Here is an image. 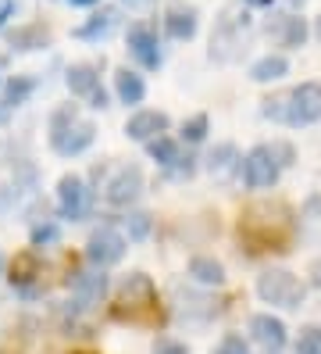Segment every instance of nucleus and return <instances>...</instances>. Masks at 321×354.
<instances>
[{
    "label": "nucleus",
    "instance_id": "obj_41",
    "mask_svg": "<svg viewBox=\"0 0 321 354\" xmlns=\"http://www.w3.org/2000/svg\"><path fill=\"white\" fill-rule=\"evenodd\" d=\"M121 4H143V0H121Z\"/></svg>",
    "mask_w": 321,
    "mask_h": 354
},
{
    "label": "nucleus",
    "instance_id": "obj_3",
    "mask_svg": "<svg viewBox=\"0 0 321 354\" xmlns=\"http://www.w3.org/2000/svg\"><path fill=\"white\" fill-rule=\"evenodd\" d=\"M246 39H250V11H243V4H228L211 32V57L222 61V65H232V61L243 57Z\"/></svg>",
    "mask_w": 321,
    "mask_h": 354
},
{
    "label": "nucleus",
    "instance_id": "obj_22",
    "mask_svg": "<svg viewBox=\"0 0 321 354\" xmlns=\"http://www.w3.org/2000/svg\"><path fill=\"white\" fill-rule=\"evenodd\" d=\"M39 276V258L32 254V251H21V254H14V261H11V286H18L21 294H29V283Z\"/></svg>",
    "mask_w": 321,
    "mask_h": 354
},
{
    "label": "nucleus",
    "instance_id": "obj_15",
    "mask_svg": "<svg viewBox=\"0 0 321 354\" xmlns=\"http://www.w3.org/2000/svg\"><path fill=\"white\" fill-rule=\"evenodd\" d=\"M200 29V15L197 8H186V4H175L164 11V32L171 39H179V44H186V39H193Z\"/></svg>",
    "mask_w": 321,
    "mask_h": 354
},
{
    "label": "nucleus",
    "instance_id": "obj_36",
    "mask_svg": "<svg viewBox=\"0 0 321 354\" xmlns=\"http://www.w3.org/2000/svg\"><path fill=\"white\" fill-rule=\"evenodd\" d=\"M72 8H93V4H100V0H68Z\"/></svg>",
    "mask_w": 321,
    "mask_h": 354
},
{
    "label": "nucleus",
    "instance_id": "obj_2",
    "mask_svg": "<svg viewBox=\"0 0 321 354\" xmlns=\"http://www.w3.org/2000/svg\"><path fill=\"white\" fill-rule=\"evenodd\" d=\"M111 315L118 322H128V326H161L164 311H161V301H157L154 279L143 276V272L128 276L118 290V301L111 304Z\"/></svg>",
    "mask_w": 321,
    "mask_h": 354
},
{
    "label": "nucleus",
    "instance_id": "obj_39",
    "mask_svg": "<svg viewBox=\"0 0 321 354\" xmlns=\"http://www.w3.org/2000/svg\"><path fill=\"white\" fill-rule=\"evenodd\" d=\"M8 111H11V108H8V104H0V122H4V118H8Z\"/></svg>",
    "mask_w": 321,
    "mask_h": 354
},
{
    "label": "nucleus",
    "instance_id": "obj_7",
    "mask_svg": "<svg viewBox=\"0 0 321 354\" xmlns=\"http://www.w3.org/2000/svg\"><path fill=\"white\" fill-rule=\"evenodd\" d=\"M321 118V86L318 82H304L286 93V126H311Z\"/></svg>",
    "mask_w": 321,
    "mask_h": 354
},
{
    "label": "nucleus",
    "instance_id": "obj_16",
    "mask_svg": "<svg viewBox=\"0 0 321 354\" xmlns=\"http://www.w3.org/2000/svg\"><path fill=\"white\" fill-rule=\"evenodd\" d=\"M8 47H11V50H18V54H32V50L50 47V26H43V22H29V26L11 29Z\"/></svg>",
    "mask_w": 321,
    "mask_h": 354
},
{
    "label": "nucleus",
    "instance_id": "obj_17",
    "mask_svg": "<svg viewBox=\"0 0 321 354\" xmlns=\"http://www.w3.org/2000/svg\"><path fill=\"white\" fill-rule=\"evenodd\" d=\"M268 32H275V39H278V47H286V50H296V47H304L307 44V22L300 15H282L275 22V29L268 26Z\"/></svg>",
    "mask_w": 321,
    "mask_h": 354
},
{
    "label": "nucleus",
    "instance_id": "obj_11",
    "mask_svg": "<svg viewBox=\"0 0 321 354\" xmlns=\"http://www.w3.org/2000/svg\"><path fill=\"white\" fill-rule=\"evenodd\" d=\"M143 194V172L136 169V165H125V169L115 172V179L107 183V204H115V207H128V204H136Z\"/></svg>",
    "mask_w": 321,
    "mask_h": 354
},
{
    "label": "nucleus",
    "instance_id": "obj_33",
    "mask_svg": "<svg viewBox=\"0 0 321 354\" xmlns=\"http://www.w3.org/2000/svg\"><path fill=\"white\" fill-rule=\"evenodd\" d=\"M57 240V225H36L32 229V243L39 247V243H54Z\"/></svg>",
    "mask_w": 321,
    "mask_h": 354
},
{
    "label": "nucleus",
    "instance_id": "obj_38",
    "mask_svg": "<svg viewBox=\"0 0 321 354\" xmlns=\"http://www.w3.org/2000/svg\"><path fill=\"white\" fill-rule=\"evenodd\" d=\"M11 11H14V4H4V8H0V26L8 22V15H11Z\"/></svg>",
    "mask_w": 321,
    "mask_h": 354
},
{
    "label": "nucleus",
    "instance_id": "obj_23",
    "mask_svg": "<svg viewBox=\"0 0 321 354\" xmlns=\"http://www.w3.org/2000/svg\"><path fill=\"white\" fill-rule=\"evenodd\" d=\"M289 72V61L282 54H264L261 61H253V68H250V79L253 82H278Z\"/></svg>",
    "mask_w": 321,
    "mask_h": 354
},
{
    "label": "nucleus",
    "instance_id": "obj_20",
    "mask_svg": "<svg viewBox=\"0 0 321 354\" xmlns=\"http://www.w3.org/2000/svg\"><path fill=\"white\" fill-rule=\"evenodd\" d=\"M115 93H118L121 104H143L146 82H143V75L133 72V68H118V72H115Z\"/></svg>",
    "mask_w": 321,
    "mask_h": 354
},
{
    "label": "nucleus",
    "instance_id": "obj_37",
    "mask_svg": "<svg viewBox=\"0 0 321 354\" xmlns=\"http://www.w3.org/2000/svg\"><path fill=\"white\" fill-rule=\"evenodd\" d=\"M243 4H250V8H271L275 0H243Z\"/></svg>",
    "mask_w": 321,
    "mask_h": 354
},
{
    "label": "nucleus",
    "instance_id": "obj_5",
    "mask_svg": "<svg viewBox=\"0 0 321 354\" xmlns=\"http://www.w3.org/2000/svg\"><path fill=\"white\" fill-rule=\"evenodd\" d=\"M257 297L271 308L296 311V308H304L307 290L293 272H286V268H268V272H261V279H257Z\"/></svg>",
    "mask_w": 321,
    "mask_h": 354
},
{
    "label": "nucleus",
    "instance_id": "obj_43",
    "mask_svg": "<svg viewBox=\"0 0 321 354\" xmlns=\"http://www.w3.org/2000/svg\"><path fill=\"white\" fill-rule=\"evenodd\" d=\"M289 4H304V0H289Z\"/></svg>",
    "mask_w": 321,
    "mask_h": 354
},
{
    "label": "nucleus",
    "instance_id": "obj_35",
    "mask_svg": "<svg viewBox=\"0 0 321 354\" xmlns=\"http://www.w3.org/2000/svg\"><path fill=\"white\" fill-rule=\"evenodd\" d=\"M90 100H93V108H97V111L107 108V93H104V86H97V90L90 93Z\"/></svg>",
    "mask_w": 321,
    "mask_h": 354
},
{
    "label": "nucleus",
    "instance_id": "obj_27",
    "mask_svg": "<svg viewBox=\"0 0 321 354\" xmlns=\"http://www.w3.org/2000/svg\"><path fill=\"white\" fill-rule=\"evenodd\" d=\"M32 90H36V79L32 75H14L8 82V90H4V104H8V108H18V104H26L32 97Z\"/></svg>",
    "mask_w": 321,
    "mask_h": 354
},
{
    "label": "nucleus",
    "instance_id": "obj_12",
    "mask_svg": "<svg viewBox=\"0 0 321 354\" xmlns=\"http://www.w3.org/2000/svg\"><path fill=\"white\" fill-rule=\"evenodd\" d=\"M168 126H171V118L164 111H136L125 122V136L136 140V143H150L154 136H164Z\"/></svg>",
    "mask_w": 321,
    "mask_h": 354
},
{
    "label": "nucleus",
    "instance_id": "obj_21",
    "mask_svg": "<svg viewBox=\"0 0 321 354\" xmlns=\"http://www.w3.org/2000/svg\"><path fill=\"white\" fill-rule=\"evenodd\" d=\"M207 169H211L214 179H228L235 169H243V158H240V151H235L232 143H222V147H214V151H211Z\"/></svg>",
    "mask_w": 321,
    "mask_h": 354
},
{
    "label": "nucleus",
    "instance_id": "obj_19",
    "mask_svg": "<svg viewBox=\"0 0 321 354\" xmlns=\"http://www.w3.org/2000/svg\"><path fill=\"white\" fill-rule=\"evenodd\" d=\"M97 72H100L97 65H90V61H79V65L68 68L64 82H68V90H72L75 97H90V93L100 86V75H97Z\"/></svg>",
    "mask_w": 321,
    "mask_h": 354
},
{
    "label": "nucleus",
    "instance_id": "obj_1",
    "mask_svg": "<svg viewBox=\"0 0 321 354\" xmlns=\"http://www.w3.org/2000/svg\"><path fill=\"white\" fill-rule=\"evenodd\" d=\"M296 233H300V218L282 201H253L240 215V243L250 254H264V251L282 254L289 251Z\"/></svg>",
    "mask_w": 321,
    "mask_h": 354
},
{
    "label": "nucleus",
    "instance_id": "obj_14",
    "mask_svg": "<svg viewBox=\"0 0 321 354\" xmlns=\"http://www.w3.org/2000/svg\"><path fill=\"white\" fill-rule=\"evenodd\" d=\"M250 337L261 344L268 354H278L286 347V322L275 315H253L250 319Z\"/></svg>",
    "mask_w": 321,
    "mask_h": 354
},
{
    "label": "nucleus",
    "instance_id": "obj_44",
    "mask_svg": "<svg viewBox=\"0 0 321 354\" xmlns=\"http://www.w3.org/2000/svg\"><path fill=\"white\" fill-rule=\"evenodd\" d=\"M79 354H86V351H79Z\"/></svg>",
    "mask_w": 321,
    "mask_h": 354
},
{
    "label": "nucleus",
    "instance_id": "obj_42",
    "mask_svg": "<svg viewBox=\"0 0 321 354\" xmlns=\"http://www.w3.org/2000/svg\"><path fill=\"white\" fill-rule=\"evenodd\" d=\"M0 272H4V254H0Z\"/></svg>",
    "mask_w": 321,
    "mask_h": 354
},
{
    "label": "nucleus",
    "instance_id": "obj_4",
    "mask_svg": "<svg viewBox=\"0 0 321 354\" xmlns=\"http://www.w3.org/2000/svg\"><path fill=\"white\" fill-rule=\"evenodd\" d=\"M93 140H97V126H93V122H79L72 104H64L61 111H54V118H50V147L61 158L82 154Z\"/></svg>",
    "mask_w": 321,
    "mask_h": 354
},
{
    "label": "nucleus",
    "instance_id": "obj_29",
    "mask_svg": "<svg viewBox=\"0 0 321 354\" xmlns=\"http://www.w3.org/2000/svg\"><path fill=\"white\" fill-rule=\"evenodd\" d=\"M293 354H321V326H307L300 329V340Z\"/></svg>",
    "mask_w": 321,
    "mask_h": 354
},
{
    "label": "nucleus",
    "instance_id": "obj_13",
    "mask_svg": "<svg viewBox=\"0 0 321 354\" xmlns=\"http://www.w3.org/2000/svg\"><path fill=\"white\" fill-rule=\"evenodd\" d=\"M68 290H72V297H75V308H93L100 304L104 297V290H107V276H104V268L100 272H75L68 279Z\"/></svg>",
    "mask_w": 321,
    "mask_h": 354
},
{
    "label": "nucleus",
    "instance_id": "obj_25",
    "mask_svg": "<svg viewBox=\"0 0 321 354\" xmlns=\"http://www.w3.org/2000/svg\"><path fill=\"white\" fill-rule=\"evenodd\" d=\"M300 236L321 243V197H311L304 204V215H300Z\"/></svg>",
    "mask_w": 321,
    "mask_h": 354
},
{
    "label": "nucleus",
    "instance_id": "obj_40",
    "mask_svg": "<svg viewBox=\"0 0 321 354\" xmlns=\"http://www.w3.org/2000/svg\"><path fill=\"white\" fill-rule=\"evenodd\" d=\"M314 32H318V39H321V15H318V22H314Z\"/></svg>",
    "mask_w": 321,
    "mask_h": 354
},
{
    "label": "nucleus",
    "instance_id": "obj_26",
    "mask_svg": "<svg viewBox=\"0 0 321 354\" xmlns=\"http://www.w3.org/2000/svg\"><path fill=\"white\" fill-rule=\"evenodd\" d=\"M146 154L154 158L157 165H164V169H171V165H175L182 154H179V143L175 140H168V136H154L146 143Z\"/></svg>",
    "mask_w": 321,
    "mask_h": 354
},
{
    "label": "nucleus",
    "instance_id": "obj_32",
    "mask_svg": "<svg viewBox=\"0 0 321 354\" xmlns=\"http://www.w3.org/2000/svg\"><path fill=\"white\" fill-rule=\"evenodd\" d=\"M214 354H250V351H246L243 337H225V340L218 344V351H214Z\"/></svg>",
    "mask_w": 321,
    "mask_h": 354
},
{
    "label": "nucleus",
    "instance_id": "obj_8",
    "mask_svg": "<svg viewBox=\"0 0 321 354\" xmlns=\"http://www.w3.org/2000/svg\"><path fill=\"white\" fill-rule=\"evenodd\" d=\"M125 251H128V240L118 233V229H111V225L97 229V233L86 240V258H90L97 268H111V265H118V261L125 258Z\"/></svg>",
    "mask_w": 321,
    "mask_h": 354
},
{
    "label": "nucleus",
    "instance_id": "obj_24",
    "mask_svg": "<svg viewBox=\"0 0 321 354\" xmlns=\"http://www.w3.org/2000/svg\"><path fill=\"white\" fill-rule=\"evenodd\" d=\"M189 276L197 279V283H204V286H222L225 283V268H222V261L197 254V258L189 261Z\"/></svg>",
    "mask_w": 321,
    "mask_h": 354
},
{
    "label": "nucleus",
    "instance_id": "obj_28",
    "mask_svg": "<svg viewBox=\"0 0 321 354\" xmlns=\"http://www.w3.org/2000/svg\"><path fill=\"white\" fill-rule=\"evenodd\" d=\"M207 129H211V118L207 115H193V118L182 122V140L186 143H200L207 136Z\"/></svg>",
    "mask_w": 321,
    "mask_h": 354
},
{
    "label": "nucleus",
    "instance_id": "obj_9",
    "mask_svg": "<svg viewBox=\"0 0 321 354\" xmlns=\"http://www.w3.org/2000/svg\"><path fill=\"white\" fill-rule=\"evenodd\" d=\"M125 44H128V54H133L146 72H157V68L164 65V54H161V44H157V32L150 29V26H143V22L128 26Z\"/></svg>",
    "mask_w": 321,
    "mask_h": 354
},
{
    "label": "nucleus",
    "instance_id": "obj_10",
    "mask_svg": "<svg viewBox=\"0 0 321 354\" xmlns=\"http://www.w3.org/2000/svg\"><path fill=\"white\" fill-rule=\"evenodd\" d=\"M57 212L61 218H86V212H90V190H86V183L79 176H61L57 183Z\"/></svg>",
    "mask_w": 321,
    "mask_h": 354
},
{
    "label": "nucleus",
    "instance_id": "obj_30",
    "mask_svg": "<svg viewBox=\"0 0 321 354\" xmlns=\"http://www.w3.org/2000/svg\"><path fill=\"white\" fill-rule=\"evenodd\" d=\"M150 225H154V218H150L146 212H133V215L125 218L128 240H146V236H150Z\"/></svg>",
    "mask_w": 321,
    "mask_h": 354
},
{
    "label": "nucleus",
    "instance_id": "obj_34",
    "mask_svg": "<svg viewBox=\"0 0 321 354\" xmlns=\"http://www.w3.org/2000/svg\"><path fill=\"white\" fill-rule=\"evenodd\" d=\"M307 276H311V286H314V290H321V258H318V261H311V272H307Z\"/></svg>",
    "mask_w": 321,
    "mask_h": 354
},
{
    "label": "nucleus",
    "instance_id": "obj_6",
    "mask_svg": "<svg viewBox=\"0 0 321 354\" xmlns=\"http://www.w3.org/2000/svg\"><path fill=\"white\" fill-rule=\"evenodd\" d=\"M282 172V161H278L275 147H253L243 158V183L250 190H271Z\"/></svg>",
    "mask_w": 321,
    "mask_h": 354
},
{
    "label": "nucleus",
    "instance_id": "obj_31",
    "mask_svg": "<svg viewBox=\"0 0 321 354\" xmlns=\"http://www.w3.org/2000/svg\"><path fill=\"white\" fill-rule=\"evenodd\" d=\"M154 354H189V347L182 340H171V337H157L154 340Z\"/></svg>",
    "mask_w": 321,
    "mask_h": 354
},
{
    "label": "nucleus",
    "instance_id": "obj_18",
    "mask_svg": "<svg viewBox=\"0 0 321 354\" xmlns=\"http://www.w3.org/2000/svg\"><path fill=\"white\" fill-rule=\"evenodd\" d=\"M115 26H118V8H100V11L90 18V22H82V26L75 29V39L97 44V39L111 36V32H115Z\"/></svg>",
    "mask_w": 321,
    "mask_h": 354
}]
</instances>
